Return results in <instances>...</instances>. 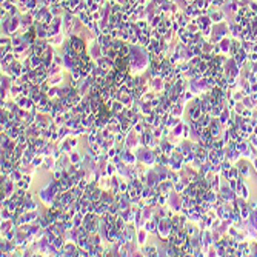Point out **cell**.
Segmentation results:
<instances>
[{
	"label": "cell",
	"instance_id": "cell-1",
	"mask_svg": "<svg viewBox=\"0 0 257 257\" xmlns=\"http://www.w3.org/2000/svg\"><path fill=\"white\" fill-rule=\"evenodd\" d=\"M73 48H74V51H77V52H82L83 51V45H82V42L80 40H73Z\"/></svg>",
	"mask_w": 257,
	"mask_h": 257
}]
</instances>
